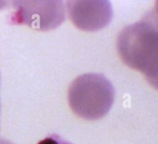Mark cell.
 <instances>
[{
    "mask_svg": "<svg viewBox=\"0 0 158 144\" xmlns=\"http://www.w3.org/2000/svg\"><path fill=\"white\" fill-rule=\"evenodd\" d=\"M117 50L127 66L143 73L151 85H157L158 32L157 22L147 16L126 26L117 38Z\"/></svg>",
    "mask_w": 158,
    "mask_h": 144,
    "instance_id": "obj_1",
    "label": "cell"
},
{
    "mask_svg": "<svg viewBox=\"0 0 158 144\" xmlns=\"http://www.w3.org/2000/svg\"><path fill=\"white\" fill-rule=\"evenodd\" d=\"M115 90L103 74L88 73L77 77L68 89V102L77 116L97 120L106 116L114 102Z\"/></svg>",
    "mask_w": 158,
    "mask_h": 144,
    "instance_id": "obj_2",
    "label": "cell"
},
{
    "mask_svg": "<svg viewBox=\"0 0 158 144\" xmlns=\"http://www.w3.org/2000/svg\"><path fill=\"white\" fill-rule=\"evenodd\" d=\"M15 12L12 14L13 24H26L39 31L58 27L66 19L63 1H14Z\"/></svg>",
    "mask_w": 158,
    "mask_h": 144,
    "instance_id": "obj_3",
    "label": "cell"
},
{
    "mask_svg": "<svg viewBox=\"0 0 158 144\" xmlns=\"http://www.w3.org/2000/svg\"><path fill=\"white\" fill-rule=\"evenodd\" d=\"M68 15L79 29L97 31L107 26L113 18V7L106 0H73L66 3Z\"/></svg>",
    "mask_w": 158,
    "mask_h": 144,
    "instance_id": "obj_4",
    "label": "cell"
},
{
    "mask_svg": "<svg viewBox=\"0 0 158 144\" xmlns=\"http://www.w3.org/2000/svg\"><path fill=\"white\" fill-rule=\"evenodd\" d=\"M68 142L63 140L57 135H52L50 136L45 138L37 144H67Z\"/></svg>",
    "mask_w": 158,
    "mask_h": 144,
    "instance_id": "obj_5",
    "label": "cell"
},
{
    "mask_svg": "<svg viewBox=\"0 0 158 144\" xmlns=\"http://www.w3.org/2000/svg\"><path fill=\"white\" fill-rule=\"evenodd\" d=\"M0 144H12L10 142L7 140H4V139H0Z\"/></svg>",
    "mask_w": 158,
    "mask_h": 144,
    "instance_id": "obj_6",
    "label": "cell"
},
{
    "mask_svg": "<svg viewBox=\"0 0 158 144\" xmlns=\"http://www.w3.org/2000/svg\"><path fill=\"white\" fill-rule=\"evenodd\" d=\"M67 144H71V143H69V142H67Z\"/></svg>",
    "mask_w": 158,
    "mask_h": 144,
    "instance_id": "obj_7",
    "label": "cell"
}]
</instances>
